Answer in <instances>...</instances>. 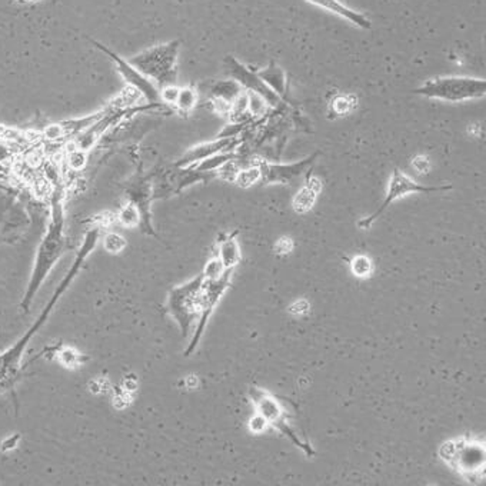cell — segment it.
<instances>
[{"label":"cell","mask_w":486,"mask_h":486,"mask_svg":"<svg viewBox=\"0 0 486 486\" xmlns=\"http://www.w3.org/2000/svg\"><path fill=\"white\" fill-rule=\"evenodd\" d=\"M185 383H187V387L189 388V390H195V388L197 387V383H199V381H197V376H188L187 380H185Z\"/></svg>","instance_id":"d6a6232c"},{"label":"cell","mask_w":486,"mask_h":486,"mask_svg":"<svg viewBox=\"0 0 486 486\" xmlns=\"http://www.w3.org/2000/svg\"><path fill=\"white\" fill-rule=\"evenodd\" d=\"M100 239V228L95 226L90 229L85 239H83L82 245H80L79 251L77 252V258L73 261L70 270L66 273L62 282L59 283L56 288L55 293L49 300L45 309L41 311V316L36 319L35 324L32 325V328L29 329L26 334L14 344L12 348L5 351L4 353H0V392L9 390L16 381H18L19 373H21V361L23 356L24 349L29 345V342L35 336L36 332L45 325L48 321L49 315L53 311V307L58 304V300L60 299L66 289L69 288L70 283L77 278L79 271L82 270V266L87 262V259L89 258L90 253L94 252V249L97 246V242Z\"/></svg>","instance_id":"6da1fadb"},{"label":"cell","mask_w":486,"mask_h":486,"mask_svg":"<svg viewBox=\"0 0 486 486\" xmlns=\"http://www.w3.org/2000/svg\"><path fill=\"white\" fill-rule=\"evenodd\" d=\"M179 89L180 87H176V85H168V87H160L159 94H160L162 104H165L166 106L172 107L175 105L176 99H178Z\"/></svg>","instance_id":"484cf974"},{"label":"cell","mask_w":486,"mask_h":486,"mask_svg":"<svg viewBox=\"0 0 486 486\" xmlns=\"http://www.w3.org/2000/svg\"><path fill=\"white\" fill-rule=\"evenodd\" d=\"M128 245L126 239L122 236V234H106V236L104 238V246L106 249V252L112 253V255H117L121 253L124 248Z\"/></svg>","instance_id":"603a6c76"},{"label":"cell","mask_w":486,"mask_h":486,"mask_svg":"<svg viewBox=\"0 0 486 486\" xmlns=\"http://www.w3.org/2000/svg\"><path fill=\"white\" fill-rule=\"evenodd\" d=\"M117 221L124 228L132 229L141 226L142 217L138 206L135 204H132V202H128V204L122 207L119 214H117Z\"/></svg>","instance_id":"44dd1931"},{"label":"cell","mask_w":486,"mask_h":486,"mask_svg":"<svg viewBox=\"0 0 486 486\" xmlns=\"http://www.w3.org/2000/svg\"><path fill=\"white\" fill-rule=\"evenodd\" d=\"M293 242L289 238H282L278 241V243L275 245V251L280 255H287V253L292 252Z\"/></svg>","instance_id":"f546056e"},{"label":"cell","mask_w":486,"mask_h":486,"mask_svg":"<svg viewBox=\"0 0 486 486\" xmlns=\"http://www.w3.org/2000/svg\"><path fill=\"white\" fill-rule=\"evenodd\" d=\"M351 271L356 278H370L373 272V263L366 255H358L351 261Z\"/></svg>","instance_id":"7402d4cb"},{"label":"cell","mask_w":486,"mask_h":486,"mask_svg":"<svg viewBox=\"0 0 486 486\" xmlns=\"http://www.w3.org/2000/svg\"><path fill=\"white\" fill-rule=\"evenodd\" d=\"M451 185H442V187H425L421 183L415 182L412 178L405 175L402 170H393L392 176H390V187H388L387 197L383 199L381 206L373 212L371 216L365 217L362 221L359 222V228L370 229L378 219L381 215L387 211L388 207L397 202L400 197H407L410 194H432V192H442V190H451Z\"/></svg>","instance_id":"52a82bcc"},{"label":"cell","mask_w":486,"mask_h":486,"mask_svg":"<svg viewBox=\"0 0 486 486\" xmlns=\"http://www.w3.org/2000/svg\"><path fill=\"white\" fill-rule=\"evenodd\" d=\"M239 145L238 136L234 138H217L215 141L205 142L200 145L190 148L182 158L175 163L176 168H189L202 162L209 156L221 152H234V149Z\"/></svg>","instance_id":"4fadbf2b"},{"label":"cell","mask_w":486,"mask_h":486,"mask_svg":"<svg viewBox=\"0 0 486 486\" xmlns=\"http://www.w3.org/2000/svg\"><path fill=\"white\" fill-rule=\"evenodd\" d=\"M305 2L321 7L324 11L331 12L339 18L345 19L349 23L355 24L356 28L363 29V31H370L372 28V23H371L370 19L366 18L365 14L353 11L339 0H305Z\"/></svg>","instance_id":"5bb4252c"},{"label":"cell","mask_w":486,"mask_h":486,"mask_svg":"<svg viewBox=\"0 0 486 486\" xmlns=\"http://www.w3.org/2000/svg\"><path fill=\"white\" fill-rule=\"evenodd\" d=\"M246 94H248V112L251 116H263L270 105L266 104V100L259 95L252 94V92H246Z\"/></svg>","instance_id":"cb8c5ba5"},{"label":"cell","mask_w":486,"mask_h":486,"mask_svg":"<svg viewBox=\"0 0 486 486\" xmlns=\"http://www.w3.org/2000/svg\"><path fill=\"white\" fill-rule=\"evenodd\" d=\"M245 90L242 89L239 83L234 80H221V82L215 83L214 87L209 90L212 100H224L226 104H234V100L243 94Z\"/></svg>","instance_id":"ac0fdd59"},{"label":"cell","mask_w":486,"mask_h":486,"mask_svg":"<svg viewBox=\"0 0 486 486\" xmlns=\"http://www.w3.org/2000/svg\"><path fill=\"white\" fill-rule=\"evenodd\" d=\"M258 77L266 83V87H270L275 94L280 97L285 95L287 90V75L280 69V66L275 62H271L266 66L265 69L259 70Z\"/></svg>","instance_id":"e0dca14e"},{"label":"cell","mask_w":486,"mask_h":486,"mask_svg":"<svg viewBox=\"0 0 486 486\" xmlns=\"http://www.w3.org/2000/svg\"><path fill=\"white\" fill-rule=\"evenodd\" d=\"M236 234H238V232L224 234L221 241H219L217 258L221 259L225 270L234 271V268L241 263V248H239L238 241H236Z\"/></svg>","instance_id":"9a60e30c"},{"label":"cell","mask_w":486,"mask_h":486,"mask_svg":"<svg viewBox=\"0 0 486 486\" xmlns=\"http://www.w3.org/2000/svg\"><path fill=\"white\" fill-rule=\"evenodd\" d=\"M197 105V92L194 87H180L179 95H178V99H176L175 111L180 115H189L190 112L194 111L195 106Z\"/></svg>","instance_id":"ffe728a7"},{"label":"cell","mask_w":486,"mask_h":486,"mask_svg":"<svg viewBox=\"0 0 486 486\" xmlns=\"http://www.w3.org/2000/svg\"><path fill=\"white\" fill-rule=\"evenodd\" d=\"M180 41H170L145 49L128 59L131 65L152 80L156 87H168L178 82V56Z\"/></svg>","instance_id":"3957f363"},{"label":"cell","mask_w":486,"mask_h":486,"mask_svg":"<svg viewBox=\"0 0 486 486\" xmlns=\"http://www.w3.org/2000/svg\"><path fill=\"white\" fill-rule=\"evenodd\" d=\"M79 353L75 349L65 348L63 351L59 352V361L68 368H73L79 363Z\"/></svg>","instance_id":"4316f807"},{"label":"cell","mask_w":486,"mask_h":486,"mask_svg":"<svg viewBox=\"0 0 486 486\" xmlns=\"http://www.w3.org/2000/svg\"><path fill=\"white\" fill-rule=\"evenodd\" d=\"M19 438H21L19 435H14L11 438H7L6 441L2 444V451H11V449L16 448Z\"/></svg>","instance_id":"4dcf8cb0"},{"label":"cell","mask_w":486,"mask_h":486,"mask_svg":"<svg viewBox=\"0 0 486 486\" xmlns=\"http://www.w3.org/2000/svg\"><path fill=\"white\" fill-rule=\"evenodd\" d=\"M292 307H298V309H293V311H290V314L295 315L307 314V309H309V304H307V300H299V302H297V304H293Z\"/></svg>","instance_id":"1f68e13d"},{"label":"cell","mask_w":486,"mask_h":486,"mask_svg":"<svg viewBox=\"0 0 486 486\" xmlns=\"http://www.w3.org/2000/svg\"><path fill=\"white\" fill-rule=\"evenodd\" d=\"M319 155H321V152H315L314 155L307 156L304 160L297 163H289V165H287V163L265 162V160L259 159L256 162H258L259 168H261V173H262L261 182L265 183V185H271V183L285 185V183L293 182V180L300 178V176L304 175L314 165L315 160H316Z\"/></svg>","instance_id":"7c38bea8"},{"label":"cell","mask_w":486,"mask_h":486,"mask_svg":"<svg viewBox=\"0 0 486 486\" xmlns=\"http://www.w3.org/2000/svg\"><path fill=\"white\" fill-rule=\"evenodd\" d=\"M249 397L252 399L258 414L265 417L270 426L280 432L283 436L289 438L293 445H297L300 451H304L307 458L316 455V451L312 448L311 444H307V441L300 438L297 429L293 428L287 408L282 404V400H280V398H276L268 390L255 387L249 390Z\"/></svg>","instance_id":"5b68a950"},{"label":"cell","mask_w":486,"mask_h":486,"mask_svg":"<svg viewBox=\"0 0 486 486\" xmlns=\"http://www.w3.org/2000/svg\"><path fill=\"white\" fill-rule=\"evenodd\" d=\"M202 283H204V276L200 273L194 280L173 288L168 295L166 309L175 319L183 336H188L190 334L192 326L199 319Z\"/></svg>","instance_id":"8992f818"},{"label":"cell","mask_w":486,"mask_h":486,"mask_svg":"<svg viewBox=\"0 0 486 486\" xmlns=\"http://www.w3.org/2000/svg\"><path fill=\"white\" fill-rule=\"evenodd\" d=\"M224 69L229 79L239 83L245 92H252L262 96L270 107L280 106L282 104V97L275 94L270 87H266V83L258 77V72H253L251 68L239 62L234 56L228 55L224 59Z\"/></svg>","instance_id":"30bf717a"},{"label":"cell","mask_w":486,"mask_h":486,"mask_svg":"<svg viewBox=\"0 0 486 486\" xmlns=\"http://www.w3.org/2000/svg\"><path fill=\"white\" fill-rule=\"evenodd\" d=\"M225 271L226 270L224 268V263L221 262V259L217 258L216 255L205 265L202 276H204V280H217V278H221V276L224 275Z\"/></svg>","instance_id":"d4e9b609"},{"label":"cell","mask_w":486,"mask_h":486,"mask_svg":"<svg viewBox=\"0 0 486 486\" xmlns=\"http://www.w3.org/2000/svg\"><path fill=\"white\" fill-rule=\"evenodd\" d=\"M68 163L70 168L75 170H82L85 163H87V152L79 151V149L73 148L72 152H69V158H68Z\"/></svg>","instance_id":"83f0119b"},{"label":"cell","mask_w":486,"mask_h":486,"mask_svg":"<svg viewBox=\"0 0 486 486\" xmlns=\"http://www.w3.org/2000/svg\"><path fill=\"white\" fill-rule=\"evenodd\" d=\"M446 463L465 476L466 480H473L485 468V446L481 442L465 438L455 441V451Z\"/></svg>","instance_id":"8fae6325"},{"label":"cell","mask_w":486,"mask_h":486,"mask_svg":"<svg viewBox=\"0 0 486 486\" xmlns=\"http://www.w3.org/2000/svg\"><path fill=\"white\" fill-rule=\"evenodd\" d=\"M89 39L90 43L100 50V52L106 55L107 58L111 59L112 62L116 66V70L119 75H121L122 79L124 82L128 83V87L132 89L138 90L139 94L142 96L145 97L148 100L149 105H165L162 104L160 100V94H159L158 87L152 80L148 79L145 75H142L135 66L129 63L128 59L122 58L121 55H117L116 52L111 50L107 46L102 45L100 41H94V39Z\"/></svg>","instance_id":"9c48e42d"},{"label":"cell","mask_w":486,"mask_h":486,"mask_svg":"<svg viewBox=\"0 0 486 486\" xmlns=\"http://www.w3.org/2000/svg\"><path fill=\"white\" fill-rule=\"evenodd\" d=\"M65 206H63V192L60 188H56L52 195V209H50V222L36 252L35 263L32 270L31 280L24 292L21 307L24 312H29L33 299L38 295L41 285L45 283L49 273L52 272L59 259L65 252Z\"/></svg>","instance_id":"7a4b0ae2"},{"label":"cell","mask_w":486,"mask_h":486,"mask_svg":"<svg viewBox=\"0 0 486 486\" xmlns=\"http://www.w3.org/2000/svg\"><path fill=\"white\" fill-rule=\"evenodd\" d=\"M262 179V173H261V168H259L258 162L249 163V165L243 166L239 170L238 175L234 178V182L239 188L248 189V188L253 187L256 183L261 182Z\"/></svg>","instance_id":"d6986e66"},{"label":"cell","mask_w":486,"mask_h":486,"mask_svg":"<svg viewBox=\"0 0 486 486\" xmlns=\"http://www.w3.org/2000/svg\"><path fill=\"white\" fill-rule=\"evenodd\" d=\"M414 94L429 99L458 104L485 96L486 80L469 77L435 78L426 80L421 87L414 89Z\"/></svg>","instance_id":"277c9868"},{"label":"cell","mask_w":486,"mask_h":486,"mask_svg":"<svg viewBox=\"0 0 486 486\" xmlns=\"http://www.w3.org/2000/svg\"><path fill=\"white\" fill-rule=\"evenodd\" d=\"M232 275L234 270L225 271L221 278L214 280H204L202 283V298H200V315L195 328L194 338L190 341L189 346L185 351V356H189L197 349V344L202 339L205 329H206L209 317L215 312V307L219 304V300L224 297V293L231 287Z\"/></svg>","instance_id":"ba28073f"},{"label":"cell","mask_w":486,"mask_h":486,"mask_svg":"<svg viewBox=\"0 0 486 486\" xmlns=\"http://www.w3.org/2000/svg\"><path fill=\"white\" fill-rule=\"evenodd\" d=\"M322 185L316 178H307V185L298 192L293 199V209L298 214H307L314 207L317 194L321 192Z\"/></svg>","instance_id":"2e32d148"},{"label":"cell","mask_w":486,"mask_h":486,"mask_svg":"<svg viewBox=\"0 0 486 486\" xmlns=\"http://www.w3.org/2000/svg\"><path fill=\"white\" fill-rule=\"evenodd\" d=\"M270 425L266 422L265 417L262 415L256 414L255 417L249 421V429L253 432V434H262Z\"/></svg>","instance_id":"f1b7e54d"}]
</instances>
